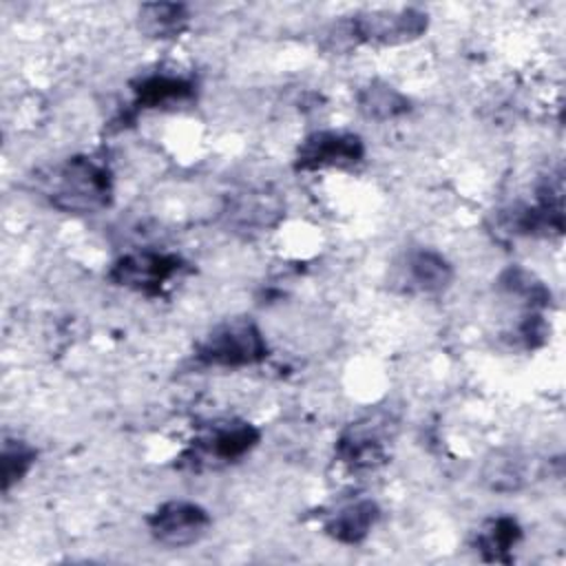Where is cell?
Segmentation results:
<instances>
[{"instance_id": "cell-1", "label": "cell", "mask_w": 566, "mask_h": 566, "mask_svg": "<svg viewBox=\"0 0 566 566\" xmlns=\"http://www.w3.org/2000/svg\"><path fill=\"white\" fill-rule=\"evenodd\" d=\"M44 192L53 208L73 214L99 212L111 203L113 184L104 164L91 157H71L44 179Z\"/></svg>"}, {"instance_id": "cell-2", "label": "cell", "mask_w": 566, "mask_h": 566, "mask_svg": "<svg viewBox=\"0 0 566 566\" xmlns=\"http://www.w3.org/2000/svg\"><path fill=\"white\" fill-rule=\"evenodd\" d=\"M268 356V343L250 318H232L214 327L197 347V358L210 367H245Z\"/></svg>"}, {"instance_id": "cell-3", "label": "cell", "mask_w": 566, "mask_h": 566, "mask_svg": "<svg viewBox=\"0 0 566 566\" xmlns=\"http://www.w3.org/2000/svg\"><path fill=\"white\" fill-rule=\"evenodd\" d=\"M259 429L250 422L212 424L188 447L181 455V464L192 471L226 467L252 451L259 444Z\"/></svg>"}, {"instance_id": "cell-4", "label": "cell", "mask_w": 566, "mask_h": 566, "mask_svg": "<svg viewBox=\"0 0 566 566\" xmlns=\"http://www.w3.org/2000/svg\"><path fill=\"white\" fill-rule=\"evenodd\" d=\"M181 259L175 254L144 250L117 259L108 272V279L115 285L128 287L146 296H155L181 270Z\"/></svg>"}, {"instance_id": "cell-5", "label": "cell", "mask_w": 566, "mask_h": 566, "mask_svg": "<svg viewBox=\"0 0 566 566\" xmlns=\"http://www.w3.org/2000/svg\"><path fill=\"white\" fill-rule=\"evenodd\" d=\"M210 528V515L195 502L170 500L148 515L150 535L170 548H181L199 542Z\"/></svg>"}, {"instance_id": "cell-6", "label": "cell", "mask_w": 566, "mask_h": 566, "mask_svg": "<svg viewBox=\"0 0 566 566\" xmlns=\"http://www.w3.org/2000/svg\"><path fill=\"white\" fill-rule=\"evenodd\" d=\"M352 40L400 44L420 38L427 31V15L418 9L369 11L349 20Z\"/></svg>"}, {"instance_id": "cell-7", "label": "cell", "mask_w": 566, "mask_h": 566, "mask_svg": "<svg viewBox=\"0 0 566 566\" xmlns=\"http://www.w3.org/2000/svg\"><path fill=\"white\" fill-rule=\"evenodd\" d=\"M363 155L365 146L358 135L345 130H321L303 139L294 164L298 170L349 168L356 166Z\"/></svg>"}, {"instance_id": "cell-8", "label": "cell", "mask_w": 566, "mask_h": 566, "mask_svg": "<svg viewBox=\"0 0 566 566\" xmlns=\"http://www.w3.org/2000/svg\"><path fill=\"white\" fill-rule=\"evenodd\" d=\"M453 270L449 261L433 250H413L402 265V281L409 292L438 294L449 287Z\"/></svg>"}, {"instance_id": "cell-9", "label": "cell", "mask_w": 566, "mask_h": 566, "mask_svg": "<svg viewBox=\"0 0 566 566\" xmlns=\"http://www.w3.org/2000/svg\"><path fill=\"white\" fill-rule=\"evenodd\" d=\"M380 517V509L371 500H358L340 506L325 524L329 537L340 544H360Z\"/></svg>"}, {"instance_id": "cell-10", "label": "cell", "mask_w": 566, "mask_h": 566, "mask_svg": "<svg viewBox=\"0 0 566 566\" xmlns=\"http://www.w3.org/2000/svg\"><path fill=\"white\" fill-rule=\"evenodd\" d=\"M336 453L354 471L374 469L385 458V442L371 424H354L336 442Z\"/></svg>"}, {"instance_id": "cell-11", "label": "cell", "mask_w": 566, "mask_h": 566, "mask_svg": "<svg viewBox=\"0 0 566 566\" xmlns=\"http://www.w3.org/2000/svg\"><path fill=\"white\" fill-rule=\"evenodd\" d=\"M135 102L144 108H159L172 102H186L195 95V84L181 75H148L135 84Z\"/></svg>"}, {"instance_id": "cell-12", "label": "cell", "mask_w": 566, "mask_h": 566, "mask_svg": "<svg viewBox=\"0 0 566 566\" xmlns=\"http://www.w3.org/2000/svg\"><path fill=\"white\" fill-rule=\"evenodd\" d=\"M190 20L188 7L179 2H148L139 9V29L148 38H175Z\"/></svg>"}, {"instance_id": "cell-13", "label": "cell", "mask_w": 566, "mask_h": 566, "mask_svg": "<svg viewBox=\"0 0 566 566\" xmlns=\"http://www.w3.org/2000/svg\"><path fill=\"white\" fill-rule=\"evenodd\" d=\"M520 524L509 515H500L484 522L475 537V546L489 562H509V551L520 542Z\"/></svg>"}, {"instance_id": "cell-14", "label": "cell", "mask_w": 566, "mask_h": 566, "mask_svg": "<svg viewBox=\"0 0 566 566\" xmlns=\"http://www.w3.org/2000/svg\"><path fill=\"white\" fill-rule=\"evenodd\" d=\"M358 108L369 119H394L409 111V99L387 82H371L358 93Z\"/></svg>"}, {"instance_id": "cell-15", "label": "cell", "mask_w": 566, "mask_h": 566, "mask_svg": "<svg viewBox=\"0 0 566 566\" xmlns=\"http://www.w3.org/2000/svg\"><path fill=\"white\" fill-rule=\"evenodd\" d=\"M500 285L509 292L522 298L528 307H546L551 301V292L544 287L542 281H537L531 272L524 268H509L500 276Z\"/></svg>"}, {"instance_id": "cell-16", "label": "cell", "mask_w": 566, "mask_h": 566, "mask_svg": "<svg viewBox=\"0 0 566 566\" xmlns=\"http://www.w3.org/2000/svg\"><path fill=\"white\" fill-rule=\"evenodd\" d=\"M35 462V451L22 440L2 442V489L9 491L11 484L20 482Z\"/></svg>"}, {"instance_id": "cell-17", "label": "cell", "mask_w": 566, "mask_h": 566, "mask_svg": "<svg viewBox=\"0 0 566 566\" xmlns=\"http://www.w3.org/2000/svg\"><path fill=\"white\" fill-rule=\"evenodd\" d=\"M484 478L495 491H513L524 482V469L515 455H497L495 460H489Z\"/></svg>"}, {"instance_id": "cell-18", "label": "cell", "mask_w": 566, "mask_h": 566, "mask_svg": "<svg viewBox=\"0 0 566 566\" xmlns=\"http://www.w3.org/2000/svg\"><path fill=\"white\" fill-rule=\"evenodd\" d=\"M546 336H548V327H546V323L542 321V316H537V314L524 316V321H522L520 327H517V338H520V340L524 343V347H528V349L542 345V343L546 340Z\"/></svg>"}, {"instance_id": "cell-19", "label": "cell", "mask_w": 566, "mask_h": 566, "mask_svg": "<svg viewBox=\"0 0 566 566\" xmlns=\"http://www.w3.org/2000/svg\"><path fill=\"white\" fill-rule=\"evenodd\" d=\"M263 208H272V206H268V203H265V206H250V210H263ZM245 210H248V208H243V206L239 208V212H245ZM256 217H259V212H250V219H248V221H254ZM259 221L265 223L261 217H259Z\"/></svg>"}]
</instances>
